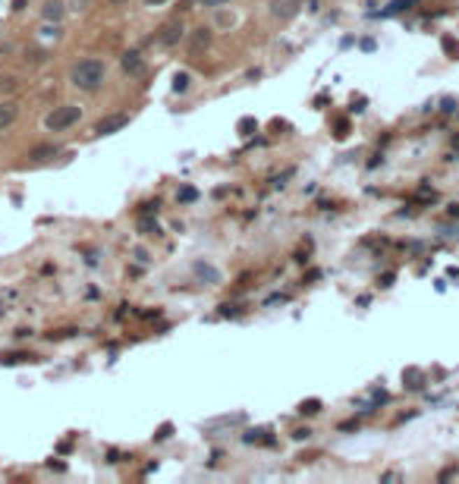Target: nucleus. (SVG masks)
Instances as JSON below:
<instances>
[{
  "label": "nucleus",
  "instance_id": "6",
  "mask_svg": "<svg viewBox=\"0 0 459 484\" xmlns=\"http://www.w3.org/2000/svg\"><path fill=\"white\" fill-rule=\"evenodd\" d=\"M16 119H19V104L16 101H0V132L10 129Z\"/></svg>",
  "mask_w": 459,
  "mask_h": 484
},
{
  "label": "nucleus",
  "instance_id": "12",
  "mask_svg": "<svg viewBox=\"0 0 459 484\" xmlns=\"http://www.w3.org/2000/svg\"><path fill=\"white\" fill-rule=\"evenodd\" d=\"M299 412L302 415H318L321 412V399H302L299 402Z\"/></svg>",
  "mask_w": 459,
  "mask_h": 484
},
{
  "label": "nucleus",
  "instance_id": "22",
  "mask_svg": "<svg viewBox=\"0 0 459 484\" xmlns=\"http://www.w3.org/2000/svg\"><path fill=\"white\" fill-rule=\"evenodd\" d=\"M107 3H113V6H117V3H126V0H107Z\"/></svg>",
  "mask_w": 459,
  "mask_h": 484
},
{
  "label": "nucleus",
  "instance_id": "11",
  "mask_svg": "<svg viewBox=\"0 0 459 484\" xmlns=\"http://www.w3.org/2000/svg\"><path fill=\"white\" fill-rule=\"evenodd\" d=\"M54 154H60L57 145H38V148H31L29 157H35V161H48V157H54Z\"/></svg>",
  "mask_w": 459,
  "mask_h": 484
},
{
  "label": "nucleus",
  "instance_id": "17",
  "mask_svg": "<svg viewBox=\"0 0 459 484\" xmlns=\"http://www.w3.org/2000/svg\"><path fill=\"white\" fill-rule=\"evenodd\" d=\"M170 434H173V425H170V421H167V425H161V427H157L154 440H167V437H170Z\"/></svg>",
  "mask_w": 459,
  "mask_h": 484
},
{
  "label": "nucleus",
  "instance_id": "14",
  "mask_svg": "<svg viewBox=\"0 0 459 484\" xmlns=\"http://www.w3.org/2000/svg\"><path fill=\"white\" fill-rule=\"evenodd\" d=\"M406 6H412V0H393V3L384 10V16H393V13H402Z\"/></svg>",
  "mask_w": 459,
  "mask_h": 484
},
{
  "label": "nucleus",
  "instance_id": "15",
  "mask_svg": "<svg viewBox=\"0 0 459 484\" xmlns=\"http://www.w3.org/2000/svg\"><path fill=\"white\" fill-rule=\"evenodd\" d=\"M440 44H444V50L453 57V60H459V44L453 41V38H444V41H440Z\"/></svg>",
  "mask_w": 459,
  "mask_h": 484
},
{
  "label": "nucleus",
  "instance_id": "23",
  "mask_svg": "<svg viewBox=\"0 0 459 484\" xmlns=\"http://www.w3.org/2000/svg\"><path fill=\"white\" fill-rule=\"evenodd\" d=\"M154 3H163V0H148V6H154Z\"/></svg>",
  "mask_w": 459,
  "mask_h": 484
},
{
  "label": "nucleus",
  "instance_id": "18",
  "mask_svg": "<svg viewBox=\"0 0 459 484\" xmlns=\"http://www.w3.org/2000/svg\"><path fill=\"white\" fill-rule=\"evenodd\" d=\"M293 437H296V440H308V437H312V431H308V427H299Z\"/></svg>",
  "mask_w": 459,
  "mask_h": 484
},
{
  "label": "nucleus",
  "instance_id": "19",
  "mask_svg": "<svg viewBox=\"0 0 459 484\" xmlns=\"http://www.w3.org/2000/svg\"><path fill=\"white\" fill-rule=\"evenodd\" d=\"M346 129H349V123H346V119H340V123H337V138H343Z\"/></svg>",
  "mask_w": 459,
  "mask_h": 484
},
{
  "label": "nucleus",
  "instance_id": "13",
  "mask_svg": "<svg viewBox=\"0 0 459 484\" xmlns=\"http://www.w3.org/2000/svg\"><path fill=\"white\" fill-rule=\"evenodd\" d=\"M189 82H192V79H189V73H176L173 75V91H186Z\"/></svg>",
  "mask_w": 459,
  "mask_h": 484
},
{
  "label": "nucleus",
  "instance_id": "2",
  "mask_svg": "<svg viewBox=\"0 0 459 484\" xmlns=\"http://www.w3.org/2000/svg\"><path fill=\"white\" fill-rule=\"evenodd\" d=\"M79 117H82V110L75 104H63V107H54V113L44 119V126H48L50 132H66L69 126L79 123Z\"/></svg>",
  "mask_w": 459,
  "mask_h": 484
},
{
  "label": "nucleus",
  "instance_id": "4",
  "mask_svg": "<svg viewBox=\"0 0 459 484\" xmlns=\"http://www.w3.org/2000/svg\"><path fill=\"white\" fill-rule=\"evenodd\" d=\"M129 126V117L126 113H110V117L98 119V126H94V135H113V132L126 129Z\"/></svg>",
  "mask_w": 459,
  "mask_h": 484
},
{
  "label": "nucleus",
  "instance_id": "7",
  "mask_svg": "<svg viewBox=\"0 0 459 484\" xmlns=\"http://www.w3.org/2000/svg\"><path fill=\"white\" fill-rule=\"evenodd\" d=\"M270 13H274L277 19H289V16H296V13H299V0H274Z\"/></svg>",
  "mask_w": 459,
  "mask_h": 484
},
{
  "label": "nucleus",
  "instance_id": "9",
  "mask_svg": "<svg viewBox=\"0 0 459 484\" xmlns=\"http://www.w3.org/2000/svg\"><path fill=\"white\" fill-rule=\"evenodd\" d=\"M195 277H198V280H207V283H211V286H214V283H220V270L217 267H214V264H205V261H198V264H195Z\"/></svg>",
  "mask_w": 459,
  "mask_h": 484
},
{
  "label": "nucleus",
  "instance_id": "20",
  "mask_svg": "<svg viewBox=\"0 0 459 484\" xmlns=\"http://www.w3.org/2000/svg\"><path fill=\"white\" fill-rule=\"evenodd\" d=\"M239 129H242V132L255 129V119H239Z\"/></svg>",
  "mask_w": 459,
  "mask_h": 484
},
{
  "label": "nucleus",
  "instance_id": "21",
  "mask_svg": "<svg viewBox=\"0 0 459 484\" xmlns=\"http://www.w3.org/2000/svg\"><path fill=\"white\" fill-rule=\"evenodd\" d=\"M224 3H230V0H201V6H224Z\"/></svg>",
  "mask_w": 459,
  "mask_h": 484
},
{
  "label": "nucleus",
  "instance_id": "1",
  "mask_svg": "<svg viewBox=\"0 0 459 484\" xmlns=\"http://www.w3.org/2000/svg\"><path fill=\"white\" fill-rule=\"evenodd\" d=\"M104 75H107V66L101 60H79L69 69V82L79 91H98L104 85Z\"/></svg>",
  "mask_w": 459,
  "mask_h": 484
},
{
  "label": "nucleus",
  "instance_id": "16",
  "mask_svg": "<svg viewBox=\"0 0 459 484\" xmlns=\"http://www.w3.org/2000/svg\"><path fill=\"white\" fill-rule=\"evenodd\" d=\"M198 198V192H195L192 186H186V189H180V195H176V201H195Z\"/></svg>",
  "mask_w": 459,
  "mask_h": 484
},
{
  "label": "nucleus",
  "instance_id": "3",
  "mask_svg": "<svg viewBox=\"0 0 459 484\" xmlns=\"http://www.w3.org/2000/svg\"><path fill=\"white\" fill-rule=\"evenodd\" d=\"M182 35H186V29H182V19H170V22L161 25V31H157V44L161 47H173V44L182 41Z\"/></svg>",
  "mask_w": 459,
  "mask_h": 484
},
{
  "label": "nucleus",
  "instance_id": "8",
  "mask_svg": "<svg viewBox=\"0 0 459 484\" xmlns=\"http://www.w3.org/2000/svg\"><path fill=\"white\" fill-rule=\"evenodd\" d=\"M207 44H211V29H195L192 38H189V50L192 54H201Z\"/></svg>",
  "mask_w": 459,
  "mask_h": 484
},
{
  "label": "nucleus",
  "instance_id": "5",
  "mask_svg": "<svg viewBox=\"0 0 459 484\" xmlns=\"http://www.w3.org/2000/svg\"><path fill=\"white\" fill-rule=\"evenodd\" d=\"M119 66H123V73H129V75H142L145 73V60H142L138 50H126V54L119 57Z\"/></svg>",
  "mask_w": 459,
  "mask_h": 484
},
{
  "label": "nucleus",
  "instance_id": "10",
  "mask_svg": "<svg viewBox=\"0 0 459 484\" xmlns=\"http://www.w3.org/2000/svg\"><path fill=\"white\" fill-rule=\"evenodd\" d=\"M41 13H44V19H54V22H57V19H63V13H66V6H63L60 0H48Z\"/></svg>",
  "mask_w": 459,
  "mask_h": 484
}]
</instances>
